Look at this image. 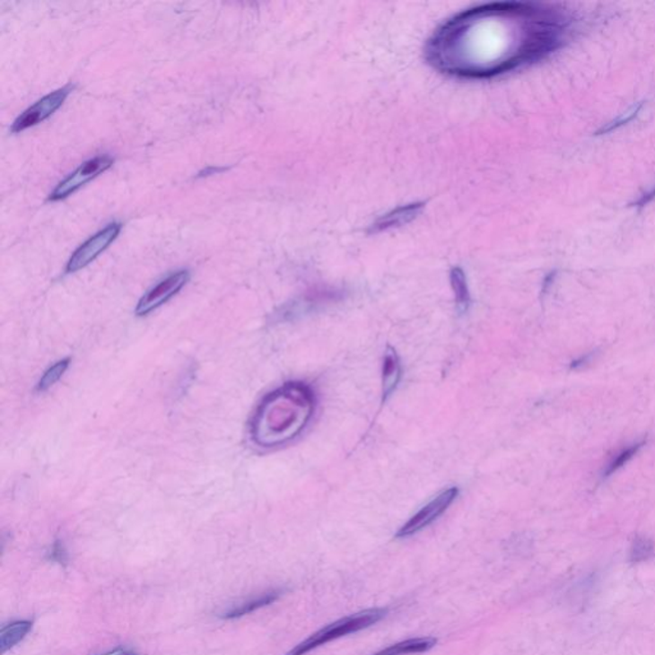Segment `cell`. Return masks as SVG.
<instances>
[{"mask_svg":"<svg viewBox=\"0 0 655 655\" xmlns=\"http://www.w3.org/2000/svg\"><path fill=\"white\" fill-rule=\"evenodd\" d=\"M315 406L317 398L308 384L285 383L261 402L252 420V440L266 449L288 443L310 423Z\"/></svg>","mask_w":655,"mask_h":655,"instance_id":"cell-1","label":"cell"},{"mask_svg":"<svg viewBox=\"0 0 655 655\" xmlns=\"http://www.w3.org/2000/svg\"><path fill=\"white\" fill-rule=\"evenodd\" d=\"M386 615L387 609L371 608L356 613V615L348 616V617L333 622V624H328L318 633H312L310 638L300 642L297 647H294L293 651H288L285 655L308 654L309 651H314L321 645H326L327 642H335V640L344 638V636L350 635V633L368 629V627L380 622L381 618L386 617Z\"/></svg>","mask_w":655,"mask_h":655,"instance_id":"cell-2","label":"cell"},{"mask_svg":"<svg viewBox=\"0 0 655 655\" xmlns=\"http://www.w3.org/2000/svg\"><path fill=\"white\" fill-rule=\"evenodd\" d=\"M188 281H190L188 270H179V272L165 276L141 297L136 306L137 317H145L163 306L165 302L176 296L188 284Z\"/></svg>","mask_w":655,"mask_h":655,"instance_id":"cell-3","label":"cell"},{"mask_svg":"<svg viewBox=\"0 0 655 655\" xmlns=\"http://www.w3.org/2000/svg\"><path fill=\"white\" fill-rule=\"evenodd\" d=\"M114 163V159L109 155H99L90 159L85 163L69 174L49 195V201H59L68 197L69 195L76 192L78 188L85 186L87 182L92 181L99 174L109 170Z\"/></svg>","mask_w":655,"mask_h":655,"instance_id":"cell-4","label":"cell"},{"mask_svg":"<svg viewBox=\"0 0 655 655\" xmlns=\"http://www.w3.org/2000/svg\"><path fill=\"white\" fill-rule=\"evenodd\" d=\"M121 223H110L104 230H101L100 232L90 237L85 243H83L74 252V255H72L71 259L67 263V266H66V273H68V275L76 273L78 270L89 266L90 263H92L101 252L109 248L110 243L116 241L117 237L121 233Z\"/></svg>","mask_w":655,"mask_h":655,"instance_id":"cell-5","label":"cell"},{"mask_svg":"<svg viewBox=\"0 0 655 655\" xmlns=\"http://www.w3.org/2000/svg\"><path fill=\"white\" fill-rule=\"evenodd\" d=\"M74 86L66 85L62 89L50 92L49 95L44 96L40 100L36 101L34 105L26 109L12 125L11 131L13 134L27 130V128L34 127L39 123L44 122L45 119L53 116L59 108L65 103L67 96L71 94Z\"/></svg>","mask_w":655,"mask_h":655,"instance_id":"cell-6","label":"cell"},{"mask_svg":"<svg viewBox=\"0 0 655 655\" xmlns=\"http://www.w3.org/2000/svg\"><path fill=\"white\" fill-rule=\"evenodd\" d=\"M458 495V488L446 489L438 494L434 500L429 502L426 506H424L416 515L413 516L410 520L398 531H397V537H408L411 535L419 533L423 528H428L429 525L432 524L435 520L441 518L447 510L450 509V504L455 502Z\"/></svg>","mask_w":655,"mask_h":655,"instance_id":"cell-7","label":"cell"},{"mask_svg":"<svg viewBox=\"0 0 655 655\" xmlns=\"http://www.w3.org/2000/svg\"><path fill=\"white\" fill-rule=\"evenodd\" d=\"M282 590H267L266 593L252 597L250 599L245 600V602L239 603L237 606H233L232 608L227 609L222 613L221 617L223 620H234V618L243 617V616L250 615V613L258 611V609L264 608V607L269 606V604L275 603L279 597H281Z\"/></svg>","mask_w":655,"mask_h":655,"instance_id":"cell-8","label":"cell"},{"mask_svg":"<svg viewBox=\"0 0 655 655\" xmlns=\"http://www.w3.org/2000/svg\"><path fill=\"white\" fill-rule=\"evenodd\" d=\"M401 362L393 348H387L383 362V401L389 399L395 392L401 380Z\"/></svg>","mask_w":655,"mask_h":655,"instance_id":"cell-9","label":"cell"},{"mask_svg":"<svg viewBox=\"0 0 655 655\" xmlns=\"http://www.w3.org/2000/svg\"><path fill=\"white\" fill-rule=\"evenodd\" d=\"M437 644V639L434 638H416L408 639L405 642H397L390 647L383 649L371 655H410L426 653Z\"/></svg>","mask_w":655,"mask_h":655,"instance_id":"cell-10","label":"cell"},{"mask_svg":"<svg viewBox=\"0 0 655 655\" xmlns=\"http://www.w3.org/2000/svg\"><path fill=\"white\" fill-rule=\"evenodd\" d=\"M422 207V204H411V205L398 207L395 212L384 215L377 223L372 225V231L380 232V231H386L389 230V228L399 227V225L408 223V222L413 221L415 216L419 214Z\"/></svg>","mask_w":655,"mask_h":655,"instance_id":"cell-11","label":"cell"},{"mask_svg":"<svg viewBox=\"0 0 655 655\" xmlns=\"http://www.w3.org/2000/svg\"><path fill=\"white\" fill-rule=\"evenodd\" d=\"M32 629L31 621H16L3 627L0 631V651L2 654L16 647L18 642L26 638L27 633Z\"/></svg>","mask_w":655,"mask_h":655,"instance_id":"cell-12","label":"cell"},{"mask_svg":"<svg viewBox=\"0 0 655 655\" xmlns=\"http://www.w3.org/2000/svg\"><path fill=\"white\" fill-rule=\"evenodd\" d=\"M644 444L645 441H636V443L630 444V446H627L626 449L621 450L620 452L616 453V455L611 458V461H609L608 464L606 465V467H604L602 476H611V475L615 474L616 471L624 467V466L626 465L630 459H633V456H635L636 453L642 449Z\"/></svg>","mask_w":655,"mask_h":655,"instance_id":"cell-13","label":"cell"},{"mask_svg":"<svg viewBox=\"0 0 655 655\" xmlns=\"http://www.w3.org/2000/svg\"><path fill=\"white\" fill-rule=\"evenodd\" d=\"M655 555V546L651 539L647 537H636L631 544L630 562L633 563H642L651 560Z\"/></svg>","mask_w":655,"mask_h":655,"instance_id":"cell-14","label":"cell"},{"mask_svg":"<svg viewBox=\"0 0 655 655\" xmlns=\"http://www.w3.org/2000/svg\"><path fill=\"white\" fill-rule=\"evenodd\" d=\"M450 284H452L453 291H455L456 301H458L459 310H467L468 305H470V293H468L464 272L458 267H456L450 273Z\"/></svg>","mask_w":655,"mask_h":655,"instance_id":"cell-15","label":"cell"},{"mask_svg":"<svg viewBox=\"0 0 655 655\" xmlns=\"http://www.w3.org/2000/svg\"><path fill=\"white\" fill-rule=\"evenodd\" d=\"M69 362H71V360L63 359L61 362H56L53 366H50V368L44 372L41 380H39L36 390H38V392H47V390L52 389L54 384L61 380L63 375H65V372L67 371Z\"/></svg>","mask_w":655,"mask_h":655,"instance_id":"cell-16","label":"cell"},{"mask_svg":"<svg viewBox=\"0 0 655 655\" xmlns=\"http://www.w3.org/2000/svg\"><path fill=\"white\" fill-rule=\"evenodd\" d=\"M642 104L644 103L633 105V107H631L626 113L622 114L621 117H618L617 119L607 123V125L604 126V127L600 128L599 131H597V134L595 135L607 134V132H611L613 130H616V128L621 127V126L626 125L627 122H630L631 119L635 118V117L638 116L640 109H642Z\"/></svg>","mask_w":655,"mask_h":655,"instance_id":"cell-17","label":"cell"},{"mask_svg":"<svg viewBox=\"0 0 655 655\" xmlns=\"http://www.w3.org/2000/svg\"><path fill=\"white\" fill-rule=\"evenodd\" d=\"M47 560L56 562V563L59 564L67 563L68 555L62 542L57 540V542L53 544L52 548H50L49 552L47 553Z\"/></svg>","mask_w":655,"mask_h":655,"instance_id":"cell-18","label":"cell"},{"mask_svg":"<svg viewBox=\"0 0 655 655\" xmlns=\"http://www.w3.org/2000/svg\"><path fill=\"white\" fill-rule=\"evenodd\" d=\"M595 353L585 354L584 356L579 357L575 362H571V369H580L582 366L588 365L589 362L593 360Z\"/></svg>","mask_w":655,"mask_h":655,"instance_id":"cell-19","label":"cell"},{"mask_svg":"<svg viewBox=\"0 0 655 655\" xmlns=\"http://www.w3.org/2000/svg\"><path fill=\"white\" fill-rule=\"evenodd\" d=\"M653 198H655V188H653L651 192H648V194L642 195V196L636 201L635 205L638 206L639 209H642V207L648 205Z\"/></svg>","mask_w":655,"mask_h":655,"instance_id":"cell-20","label":"cell"},{"mask_svg":"<svg viewBox=\"0 0 655 655\" xmlns=\"http://www.w3.org/2000/svg\"><path fill=\"white\" fill-rule=\"evenodd\" d=\"M101 655H137L135 651H128V649H116V651H109Z\"/></svg>","mask_w":655,"mask_h":655,"instance_id":"cell-21","label":"cell"}]
</instances>
